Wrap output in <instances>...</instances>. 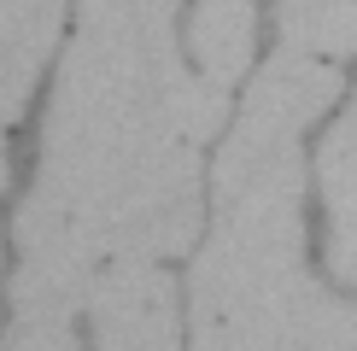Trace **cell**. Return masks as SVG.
<instances>
[{"instance_id": "cell-1", "label": "cell", "mask_w": 357, "mask_h": 351, "mask_svg": "<svg viewBox=\"0 0 357 351\" xmlns=\"http://www.w3.org/2000/svg\"><path fill=\"white\" fill-rule=\"evenodd\" d=\"M182 0H77L53 82L36 194L18 252L100 275L117 258H182L199 240V141L229 117V88L176 47Z\"/></svg>"}, {"instance_id": "cell-2", "label": "cell", "mask_w": 357, "mask_h": 351, "mask_svg": "<svg viewBox=\"0 0 357 351\" xmlns=\"http://www.w3.org/2000/svg\"><path fill=\"white\" fill-rule=\"evenodd\" d=\"M193 328H246L299 351H357V304L334 299L305 258L205 240L188 275Z\"/></svg>"}, {"instance_id": "cell-3", "label": "cell", "mask_w": 357, "mask_h": 351, "mask_svg": "<svg viewBox=\"0 0 357 351\" xmlns=\"http://www.w3.org/2000/svg\"><path fill=\"white\" fill-rule=\"evenodd\" d=\"M94 351H182V299L153 258H117L88 292Z\"/></svg>"}, {"instance_id": "cell-4", "label": "cell", "mask_w": 357, "mask_h": 351, "mask_svg": "<svg viewBox=\"0 0 357 351\" xmlns=\"http://www.w3.org/2000/svg\"><path fill=\"white\" fill-rule=\"evenodd\" d=\"M70 0H0V129H12L36 94L41 65L59 47Z\"/></svg>"}, {"instance_id": "cell-5", "label": "cell", "mask_w": 357, "mask_h": 351, "mask_svg": "<svg viewBox=\"0 0 357 351\" xmlns=\"http://www.w3.org/2000/svg\"><path fill=\"white\" fill-rule=\"evenodd\" d=\"M317 187L328 205V270L334 281L357 287V100H346L317 146Z\"/></svg>"}, {"instance_id": "cell-6", "label": "cell", "mask_w": 357, "mask_h": 351, "mask_svg": "<svg viewBox=\"0 0 357 351\" xmlns=\"http://www.w3.org/2000/svg\"><path fill=\"white\" fill-rule=\"evenodd\" d=\"M252 41H258V0H193L188 53L199 77L234 88L241 70L252 65Z\"/></svg>"}, {"instance_id": "cell-7", "label": "cell", "mask_w": 357, "mask_h": 351, "mask_svg": "<svg viewBox=\"0 0 357 351\" xmlns=\"http://www.w3.org/2000/svg\"><path fill=\"white\" fill-rule=\"evenodd\" d=\"M275 36L287 53L310 58H351L357 53V0H281Z\"/></svg>"}, {"instance_id": "cell-8", "label": "cell", "mask_w": 357, "mask_h": 351, "mask_svg": "<svg viewBox=\"0 0 357 351\" xmlns=\"http://www.w3.org/2000/svg\"><path fill=\"white\" fill-rule=\"evenodd\" d=\"M0 351H82L70 334V316H12Z\"/></svg>"}, {"instance_id": "cell-9", "label": "cell", "mask_w": 357, "mask_h": 351, "mask_svg": "<svg viewBox=\"0 0 357 351\" xmlns=\"http://www.w3.org/2000/svg\"><path fill=\"white\" fill-rule=\"evenodd\" d=\"M193 351H299L270 334H246V328H193Z\"/></svg>"}, {"instance_id": "cell-10", "label": "cell", "mask_w": 357, "mask_h": 351, "mask_svg": "<svg viewBox=\"0 0 357 351\" xmlns=\"http://www.w3.org/2000/svg\"><path fill=\"white\" fill-rule=\"evenodd\" d=\"M0 187H6V153H0Z\"/></svg>"}]
</instances>
